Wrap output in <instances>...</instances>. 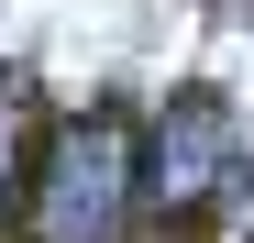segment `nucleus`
<instances>
[{
    "mask_svg": "<svg viewBox=\"0 0 254 243\" xmlns=\"http://www.w3.org/2000/svg\"><path fill=\"white\" fill-rule=\"evenodd\" d=\"M122 199H133V144L111 122H77L45 155V199H33V232L45 243H111L122 232Z\"/></svg>",
    "mask_w": 254,
    "mask_h": 243,
    "instance_id": "1",
    "label": "nucleus"
}]
</instances>
